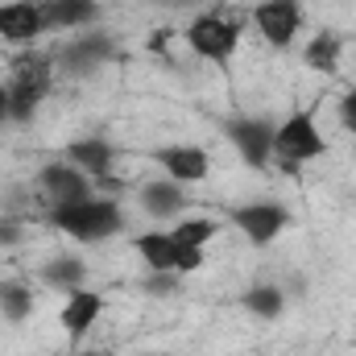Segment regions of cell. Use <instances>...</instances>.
<instances>
[{"instance_id":"6da1fadb","label":"cell","mask_w":356,"mask_h":356,"mask_svg":"<svg viewBox=\"0 0 356 356\" xmlns=\"http://www.w3.org/2000/svg\"><path fill=\"white\" fill-rule=\"evenodd\" d=\"M54 228L67 232L71 241L91 245V241H108L124 228V216H120V203L116 199H83V203H71V207H54Z\"/></svg>"},{"instance_id":"7a4b0ae2","label":"cell","mask_w":356,"mask_h":356,"mask_svg":"<svg viewBox=\"0 0 356 356\" xmlns=\"http://www.w3.org/2000/svg\"><path fill=\"white\" fill-rule=\"evenodd\" d=\"M50 58H42V54H25V58H17L13 63V75H8V112H13V120H33V112H38V104L46 99V91H50Z\"/></svg>"},{"instance_id":"3957f363","label":"cell","mask_w":356,"mask_h":356,"mask_svg":"<svg viewBox=\"0 0 356 356\" xmlns=\"http://www.w3.org/2000/svg\"><path fill=\"white\" fill-rule=\"evenodd\" d=\"M186 46L199 58H207L216 67H228L232 54H236V46H241V25L232 17H220V13H199L186 25Z\"/></svg>"},{"instance_id":"277c9868","label":"cell","mask_w":356,"mask_h":356,"mask_svg":"<svg viewBox=\"0 0 356 356\" xmlns=\"http://www.w3.org/2000/svg\"><path fill=\"white\" fill-rule=\"evenodd\" d=\"M323 149H327V141H323L319 124L311 120V112H290L273 129V158L286 162L290 170L302 166V162H311V158H319Z\"/></svg>"},{"instance_id":"5b68a950","label":"cell","mask_w":356,"mask_h":356,"mask_svg":"<svg viewBox=\"0 0 356 356\" xmlns=\"http://www.w3.org/2000/svg\"><path fill=\"white\" fill-rule=\"evenodd\" d=\"M224 133L236 145V154L245 158V166L261 170L273 158V124L261 116H232V120H224Z\"/></svg>"},{"instance_id":"8992f818","label":"cell","mask_w":356,"mask_h":356,"mask_svg":"<svg viewBox=\"0 0 356 356\" xmlns=\"http://www.w3.org/2000/svg\"><path fill=\"white\" fill-rule=\"evenodd\" d=\"M253 25H257V33L266 38L269 46H290L294 38H298V29H302V4L298 0H261L257 8H253Z\"/></svg>"},{"instance_id":"52a82bcc","label":"cell","mask_w":356,"mask_h":356,"mask_svg":"<svg viewBox=\"0 0 356 356\" xmlns=\"http://www.w3.org/2000/svg\"><path fill=\"white\" fill-rule=\"evenodd\" d=\"M38 182H42V195L50 199V207H71V203H83V199H91V182L83 178V170L79 166H46L42 175H38Z\"/></svg>"},{"instance_id":"ba28073f","label":"cell","mask_w":356,"mask_h":356,"mask_svg":"<svg viewBox=\"0 0 356 356\" xmlns=\"http://www.w3.org/2000/svg\"><path fill=\"white\" fill-rule=\"evenodd\" d=\"M286 207L282 203H245V207H236L232 211V224L253 241V245H269L282 228H286Z\"/></svg>"},{"instance_id":"9c48e42d","label":"cell","mask_w":356,"mask_h":356,"mask_svg":"<svg viewBox=\"0 0 356 356\" xmlns=\"http://www.w3.org/2000/svg\"><path fill=\"white\" fill-rule=\"evenodd\" d=\"M149 158L166 170V178H175L178 186L207 178V154L199 145H158Z\"/></svg>"},{"instance_id":"30bf717a","label":"cell","mask_w":356,"mask_h":356,"mask_svg":"<svg viewBox=\"0 0 356 356\" xmlns=\"http://www.w3.org/2000/svg\"><path fill=\"white\" fill-rule=\"evenodd\" d=\"M42 4L38 0H8L0 4V38L4 42H33L42 33Z\"/></svg>"},{"instance_id":"8fae6325","label":"cell","mask_w":356,"mask_h":356,"mask_svg":"<svg viewBox=\"0 0 356 356\" xmlns=\"http://www.w3.org/2000/svg\"><path fill=\"white\" fill-rule=\"evenodd\" d=\"M42 4V25L46 29H79L99 17L95 0H38Z\"/></svg>"},{"instance_id":"7c38bea8","label":"cell","mask_w":356,"mask_h":356,"mask_svg":"<svg viewBox=\"0 0 356 356\" xmlns=\"http://www.w3.org/2000/svg\"><path fill=\"white\" fill-rule=\"evenodd\" d=\"M67 158H71V166H79L83 175L99 178V182H108V186H116V178L112 175V145L108 141H95V137H88V141H71L67 145Z\"/></svg>"},{"instance_id":"4fadbf2b","label":"cell","mask_w":356,"mask_h":356,"mask_svg":"<svg viewBox=\"0 0 356 356\" xmlns=\"http://www.w3.org/2000/svg\"><path fill=\"white\" fill-rule=\"evenodd\" d=\"M99 311H104V298L95 294V290H71V298H67V307H63V327H67V336H88L91 327H95V319H99Z\"/></svg>"},{"instance_id":"5bb4252c","label":"cell","mask_w":356,"mask_h":356,"mask_svg":"<svg viewBox=\"0 0 356 356\" xmlns=\"http://www.w3.org/2000/svg\"><path fill=\"white\" fill-rule=\"evenodd\" d=\"M112 58V38H79V42H71V46H63V67L71 71V75H88L95 71L99 63H108Z\"/></svg>"},{"instance_id":"9a60e30c","label":"cell","mask_w":356,"mask_h":356,"mask_svg":"<svg viewBox=\"0 0 356 356\" xmlns=\"http://www.w3.org/2000/svg\"><path fill=\"white\" fill-rule=\"evenodd\" d=\"M133 245H137L141 261L154 269V273H178V245H175L170 232H145Z\"/></svg>"},{"instance_id":"2e32d148","label":"cell","mask_w":356,"mask_h":356,"mask_svg":"<svg viewBox=\"0 0 356 356\" xmlns=\"http://www.w3.org/2000/svg\"><path fill=\"white\" fill-rule=\"evenodd\" d=\"M182 186H178L175 178H154V182H145L141 186V207L149 211V216H178L182 211Z\"/></svg>"},{"instance_id":"e0dca14e","label":"cell","mask_w":356,"mask_h":356,"mask_svg":"<svg viewBox=\"0 0 356 356\" xmlns=\"http://www.w3.org/2000/svg\"><path fill=\"white\" fill-rule=\"evenodd\" d=\"M340 50H344V46H340V38L323 29V33H315V38L307 42V50H302V63H307L311 71L336 75V71H340Z\"/></svg>"},{"instance_id":"ac0fdd59","label":"cell","mask_w":356,"mask_h":356,"mask_svg":"<svg viewBox=\"0 0 356 356\" xmlns=\"http://www.w3.org/2000/svg\"><path fill=\"white\" fill-rule=\"evenodd\" d=\"M46 286H63V290H79L88 277V261L83 257H54L50 266H42Z\"/></svg>"},{"instance_id":"d6986e66","label":"cell","mask_w":356,"mask_h":356,"mask_svg":"<svg viewBox=\"0 0 356 356\" xmlns=\"http://www.w3.org/2000/svg\"><path fill=\"white\" fill-rule=\"evenodd\" d=\"M245 311L249 315H257V319H277L282 315V307H286V298H282V290L277 286H269V282H261V286H253V290H245Z\"/></svg>"},{"instance_id":"ffe728a7","label":"cell","mask_w":356,"mask_h":356,"mask_svg":"<svg viewBox=\"0 0 356 356\" xmlns=\"http://www.w3.org/2000/svg\"><path fill=\"white\" fill-rule=\"evenodd\" d=\"M29 311H33V294L21 282H4L0 286V315L8 323H21V319H29Z\"/></svg>"},{"instance_id":"44dd1931","label":"cell","mask_w":356,"mask_h":356,"mask_svg":"<svg viewBox=\"0 0 356 356\" xmlns=\"http://www.w3.org/2000/svg\"><path fill=\"white\" fill-rule=\"evenodd\" d=\"M170 236H175V245L203 249V245H211V236H216V220H178L175 228H170Z\"/></svg>"},{"instance_id":"7402d4cb","label":"cell","mask_w":356,"mask_h":356,"mask_svg":"<svg viewBox=\"0 0 356 356\" xmlns=\"http://www.w3.org/2000/svg\"><path fill=\"white\" fill-rule=\"evenodd\" d=\"M175 290H178V277H170V273L145 277V294H175Z\"/></svg>"},{"instance_id":"603a6c76","label":"cell","mask_w":356,"mask_h":356,"mask_svg":"<svg viewBox=\"0 0 356 356\" xmlns=\"http://www.w3.org/2000/svg\"><path fill=\"white\" fill-rule=\"evenodd\" d=\"M340 120H344V129H348V133H356V88L340 99Z\"/></svg>"},{"instance_id":"cb8c5ba5","label":"cell","mask_w":356,"mask_h":356,"mask_svg":"<svg viewBox=\"0 0 356 356\" xmlns=\"http://www.w3.org/2000/svg\"><path fill=\"white\" fill-rule=\"evenodd\" d=\"M17 236H21V228H17L13 220H0V241H4V245H13Z\"/></svg>"},{"instance_id":"d4e9b609","label":"cell","mask_w":356,"mask_h":356,"mask_svg":"<svg viewBox=\"0 0 356 356\" xmlns=\"http://www.w3.org/2000/svg\"><path fill=\"white\" fill-rule=\"evenodd\" d=\"M13 120V112H8V88L0 83V124H8Z\"/></svg>"},{"instance_id":"484cf974","label":"cell","mask_w":356,"mask_h":356,"mask_svg":"<svg viewBox=\"0 0 356 356\" xmlns=\"http://www.w3.org/2000/svg\"><path fill=\"white\" fill-rule=\"evenodd\" d=\"M162 4H199V0H162Z\"/></svg>"},{"instance_id":"4316f807","label":"cell","mask_w":356,"mask_h":356,"mask_svg":"<svg viewBox=\"0 0 356 356\" xmlns=\"http://www.w3.org/2000/svg\"><path fill=\"white\" fill-rule=\"evenodd\" d=\"M88 356H91V353H88Z\"/></svg>"}]
</instances>
